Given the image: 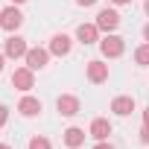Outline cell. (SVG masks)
<instances>
[{
  "instance_id": "4",
  "label": "cell",
  "mask_w": 149,
  "mask_h": 149,
  "mask_svg": "<svg viewBox=\"0 0 149 149\" xmlns=\"http://www.w3.org/2000/svg\"><path fill=\"white\" fill-rule=\"evenodd\" d=\"M56 108H58L61 117H73V114H79V100L73 97V94H61L56 100Z\"/></svg>"
},
{
  "instance_id": "27",
  "label": "cell",
  "mask_w": 149,
  "mask_h": 149,
  "mask_svg": "<svg viewBox=\"0 0 149 149\" xmlns=\"http://www.w3.org/2000/svg\"><path fill=\"white\" fill-rule=\"evenodd\" d=\"M12 3H26V0H12Z\"/></svg>"
},
{
  "instance_id": "8",
  "label": "cell",
  "mask_w": 149,
  "mask_h": 149,
  "mask_svg": "<svg viewBox=\"0 0 149 149\" xmlns=\"http://www.w3.org/2000/svg\"><path fill=\"white\" fill-rule=\"evenodd\" d=\"M88 79H91L94 85H102V82L108 79V64H102V61H88Z\"/></svg>"
},
{
  "instance_id": "10",
  "label": "cell",
  "mask_w": 149,
  "mask_h": 149,
  "mask_svg": "<svg viewBox=\"0 0 149 149\" xmlns=\"http://www.w3.org/2000/svg\"><path fill=\"white\" fill-rule=\"evenodd\" d=\"M94 140H108V134H111V123L105 120V117H97L94 123H91V132H88Z\"/></svg>"
},
{
  "instance_id": "3",
  "label": "cell",
  "mask_w": 149,
  "mask_h": 149,
  "mask_svg": "<svg viewBox=\"0 0 149 149\" xmlns=\"http://www.w3.org/2000/svg\"><path fill=\"white\" fill-rule=\"evenodd\" d=\"M35 85V76H32V67H18L15 73H12V88H18V91H29Z\"/></svg>"
},
{
  "instance_id": "13",
  "label": "cell",
  "mask_w": 149,
  "mask_h": 149,
  "mask_svg": "<svg viewBox=\"0 0 149 149\" xmlns=\"http://www.w3.org/2000/svg\"><path fill=\"white\" fill-rule=\"evenodd\" d=\"M18 111H21L24 117H35V114H41V100H35V97H24V100L18 102Z\"/></svg>"
},
{
  "instance_id": "1",
  "label": "cell",
  "mask_w": 149,
  "mask_h": 149,
  "mask_svg": "<svg viewBox=\"0 0 149 149\" xmlns=\"http://www.w3.org/2000/svg\"><path fill=\"white\" fill-rule=\"evenodd\" d=\"M100 50H102V56H105V58H117V56H123L126 44H123V38H120V35L108 32V35L100 41Z\"/></svg>"
},
{
  "instance_id": "14",
  "label": "cell",
  "mask_w": 149,
  "mask_h": 149,
  "mask_svg": "<svg viewBox=\"0 0 149 149\" xmlns=\"http://www.w3.org/2000/svg\"><path fill=\"white\" fill-rule=\"evenodd\" d=\"M64 143H67L70 149H79V146L85 143V132H82L79 126H70V129L64 132Z\"/></svg>"
},
{
  "instance_id": "15",
  "label": "cell",
  "mask_w": 149,
  "mask_h": 149,
  "mask_svg": "<svg viewBox=\"0 0 149 149\" xmlns=\"http://www.w3.org/2000/svg\"><path fill=\"white\" fill-rule=\"evenodd\" d=\"M134 61H137V64H149V41L134 50Z\"/></svg>"
},
{
  "instance_id": "5",
  "label": "cell",
  "mask_w": 149,
  "mask_h": 149,
  "mask_svg": "<svg viewBox=\"0 0 149 149\" xmlns=\"http://www.w3.org/2000/svg\"><path fill=\"white\" fill-rule=\"evenodd\" d=\"M26 41L21 38V35H9L6 38V47H3V53L9 56V58H21V56H26Z\"/></svg>"
},
{
  "instance_id": "6",
  "label": "cell",
  "mask_w": 149,
  "mask_h": 149,
  "mask_svg": "<svg viewBox=\"0 0 149 149\" xmlns=\"http://www.w3.org/2000/svg\"><path fill=\"white\" fill-rule=\"evenodd\" d=\"M26 67H32V70H41V67H47V58H50V50H41V47H32V50H26Z\"/></svg>"
},
{
  "instance_id": "24",
  "label": "cell",
  "mask_w": 149,
  "mask_h": 149,
  "mask_svg": "<svg viewBox=\"0 0 149 149\" xmlns=\"http://www.w3.org/2000/svg\"><path fill=\"white\" fill-rule=\"evenodd\" d=\"M3 61H6V53H0V70H3Z\"/></svg>"
},
{
  "instance_id": "2",
  "label": "cell",
  "mask_w": 149,
  "mask_h": 149,
  "mask_svg": "<svg viewBox=\"0 0 149 149\" xmlns=\"http://www.w3.org/2000/svg\"><path fill=\"white\" fill-rule=\"evenodd\" d=\"M21 24H24V15H21L15 6H6L3 12H0V29H6V32H15Z\"/></svg>"
},
{
  "instance_id": "16",
  "label": "cell",
  "mask_w": 149,
  "mask_h": 149,
  "mask_svg": "<svg viewBox=\"0 0 149 149\" xmlns=\"http://www.w3.org/2000/svg\"><path fill=\"white\" fill-rule=\"evenodd\" d=\"M29 149H50V140L47 137H32L29 140Z\"/></svg>"
},
{
  "instance_id": "11",
  "label": "cell",
  "mask_w": 149,
  "mask_h": 149,
  "mask_svg": "<svg viewBox=\"0 0 149 149\" xmlns=\"http://www.w3.org/2000/svg\"><path fill=\"white\" fill-rule=\"evenodd\" d=\"M76 38H79L82 44H94V41H100V26H97V24H82V26L76 29Z\"/></svg>"
},
{
  "instance_id": "26",
  "label": "cell",
  "mask_w": 149,
  "mask_h": 149,
  "mask_svg": "<svg viewBox=\"0 0 149 149\" xmlns=\"http://www.w3.org/2000/svg\"><path fill=\"white\" fill-rule=\"evenodd\" d=\"M143 6H146V15H149V0H146V3H143Z\"/></svg>"
},
{
  "instance_id": "23",
  "label": "cell",
  "mask_w": 149,
  "mask_h": 149,
  "mask_svg": "<svg viewBox=\"0 0 149 149\" xmlns=\"http://www.w3.org/2000/svg\"><path fill=\"white\" fill-rule=\"evenodd\" d=\"M111 3H117V6H123V3H132V0H111Z\"/></svg>"
},
{
  "instance_id": "25",
  "label": "cell",
  "mask_w": 149,
  "mask_h": 149,
  "mask_svg": "<svg viewBox=\"0 0 149 149\" xmlns=\"http://www.w3.org/2000/svg\"><path fill=\"white\" fill-rule=\"evenodd\" d=\"M0 149H12V146H6V143H0Z\"/></svg>"
},
{
  "instance_id": "7",
  "label": "cell",
  "mask_w": 149,
  "mask_h": 149,
  "mask_svg": "<svg viewBox=\"0 0 149 149\" xmlns=\"http://www.w3.org/2000/svg\"><path fill=\"white\" fill-rule=\"evenodd\" d=\"M97 26L105 29V32H114V29L120 26V15H117L114 9H102V12L97 15Z\"/></svg>"
},
{
  "instance_id": "18",
  "label": "cell",
  "mask_w": 149,
  "mask_h": 149,
  "mask_svg": "<svg viewBox=\"0 0 149 149\" xmlns=\"http://www.w3.org/2000/svg\"><path fill=\"white\" fill-rule=\"evenodd\" d=\"M140 143L149 146V126H143V132H140Z\"/></svg>"
},
{
  "instance_id": "12",
  "label": "cell",
  "mask_w": 149,
  "mask_h": 149,
  "mask_svg": "<svg viewBox=\"0 0 149 149\" xmlns=\"http://www.w3.org/2000/svg\"><path fill=\"white\" fill-rule=\"evenodd\" d=\"M50 53H53V56H67V53H70V38H67L64 32L53 35V38H50Z\"/></svg>"
},
{
  "instance_id": "19",
  "label": "cell",
  "mask_w": 149,
  "mask_h": 149,
  "mask_svg": "<svg viewBox=\"0 0 149 149\" xmlns=\"http://www.w3.org/2000/svg\"><path fill=\"white\" fill-rule=\"evenodd\" d=\"M94 149H114V146H111V143H105V140H100V143H97Z\"/></svg>"
},
{
  "instance_id": "22",
  "label": "cell",
  "mask_w": 149,
  "mask_h": 149,
  "mask_svg": "<svg viewBox=\"0 0 149 149\" xmlns=\"http://www.w3.org/2000/svg\"><path fill=\"white\" fill-rule=\"evenodd\" d=\"M143 41H149V24L143 26Z\"/></svg>"
},
{
  "instance_id": "21",
  "label": "cell",
  "mask_w": 149,
  "mask_h": 149,
  "mask_svg": "<svg viewBox=\"0 0 149 149\" xmlns=\"http://www.w3.org/2000/svg\"><path fill=\"white\" fill-rule=\"evenodd\" d=\"M143 126H149V108L143 111Z\"/></svg>"
},
{
  "instance_id": "20",
  "label": "cell",
  "mask_w": 149,
  "mask_h": 149,
  "mask_svg": "<svg viewBox=\"0 0 149 149\" xmlns=\"http://www.w3.org/2000/svg\"><path fill=\"white\" fill-rule=\"evenodd\" d=\"M76 3H79V6H94L97 0H76Z\"/></svg>"
},
{
  "instance_id": "17",
  "label": "cell",
  "mask_w": 149,
  "mask_h": 149,
  "mask_svg": "<svg viewBox=\"0 0 149 149\" xmlns=\"http://www.w3.org/2000/svg\"><path fill=\"white\" fill-rule=\"evenodd\" d=\"M6 120H9V108L0 105V126H6Z\"/></svg>"
},
{
  "instance_id": "9",
  "label": "cell",
  "mask_w": 149,
  "mask_h": 149,
  "mask_svg": "<svg viewBox=\"0 0 149 149\" xmlns=\"http://www.w3.org/2000/svg\"><path fill=\"white\" fill-rule=\"evenodd\" d=\"M111 111H114L117 117H129V114L134 111V100H132V97H114V100H111Z\"/></svg>"
}]
</instances>
